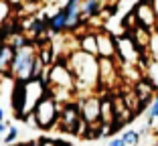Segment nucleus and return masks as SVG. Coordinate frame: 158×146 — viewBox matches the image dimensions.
I'll use <instances>...</instances> for the list:
<instances>
[{
	"mask_svg": "<svg viewBox=\"0 0 158 146\" xmlns=\"http://www.w3.org/2000/svg\"><path fill=\"white\" fill-rule=\"evenodd\" d=\"M37 45L33 41L28 43L27 47L16 49L12 57V63H10L8 75L12 77L14 81H28L35 79V69H37L39 63V55H37Z\"/></svg>",
	"mask_w": 158,
	"mask_h": 146,
	"instance_id": "obj_2",
	"label": "nucleus"
},
{
	"mask_svg": "<svg viewBox=\"0 0 158 146\" xmlns=\"http://www.w3.org/2000/svg\"><path fill=\"white\" fill-rule=\"evenodd\" d=\"M114 39H116V59L120 65H138L140 57H142V53L140 51L138 45L134 43V39H132L130 31H124L122 35H114Z\"/></svg>",
	"mask_w": 158,
	"mask_h": 146,
	"instance_id": "obj_4",
	"label": "nucleus"
},
{
	"mask_svg": "<svg viewBox=\"0 0 158 146\" xmlns=\"http://www.w3.org/2000/svg\"><path fill=\"white\" fill-rule=\"evenodd\" d=\"M134 91L138 94V98H140V102L142 104H148V102H152V98H154V83H150V81H136V87H134Z\"/></svg>",
	"mask_w": 158,
	"mask_h": 146,
	"instance_id": "obj_14",
	"label": "nucleus"
},
{
	"mask_svg": "<svg viewBox=\"0 0 158 146\" xmlns=\"http://www.w3.org/2000/svg\"><path fill=\"white\" fill-rule=\"evenodd\" d=\"M16 138H19V130L10 126V128H8V132L4 134V142H6V144H12V142L16 140Z\"/></svg>",
	"mask_w": 158,
	"mask_h": 146,
	"instance_id": "obj_18",
	"label": "nucleus"
},
{
	"mask_svg": "<svg viewBox=\"0 0 158 146\" xmlns=\"http://www.w3.org/2000/svg\"><path fill=\"white\" fill-rule=\"evenodd\" d=\"M12 57H14V49L10 47L8 43H0V73L2 75H8Z\"/></svg>",
	"mask_w": 158,
	"mask_h": 146,
	"instance_id": "obj_13",
	"label": "nucleus"
},
{
	"mask_svg": "<svg viewBox=\"0 0 158 146\" xmlns=\"http://www.w3.org/2000/svg\"><path fill=\"white\" fill-rule=\"evenodd\" d=\"M154 10H156V19H158V0H154Z\"/></svg>",
	"mask_w": 158,
	"mask_h": 146,
	"instance_id": "obj_23",
	"label": "nucleus"
},
{
	"mask_svg": "<svg viewBox=\"0 0 158 146\" xmlns=\"http://www.w3.org/2000/svg\"><path fill=\"white\" fill-rule=\"evenodd\" d=\"M6 16H8V4L6 2H0V23H4Z\"/></svg>",
	"mask_w": 158,
	"mask_h": 146,
	"instance_id": "obj_19",
	"label": "nucleus"
},
{
	"mask_svg": "<svg viewBox=\"0 0 158 146\" xmlns=\"http://www.w3.org/2000/svg\"><path fill=\"white\" fill-rule=\"evenodd\" d=\"M116 118V106H114L112 95H102L99 98V120L102 124H112Z\"/></svg>",
	"mask_w": 158,
	"mask_h": 146,
	"instance_id": "obj_10",
	"label": "nucleus"
},
{
	"mask_svg": "<svg viewBox=\"0 0 158 146\" xmlns=\"http://www.w3.org/2000/svg\"><path fill=\"white\" fill-rule=\"evenodd\" d=\"M99 63V83L98 90H107L112 87L118 79V63L116 57H98Z\"/></svg>",
	"mask_w": 158,
	"mask_h": 146,
	"instance_id": "obj_5",
	"label": "nucleus"
},
{
	"mask_svg": "<svg viewBox=\"0 0 158 146\" xmlns=\"http://www.w3.org/2000/svg\"><path fill=\"white\" fill-rule=\"evenodd\" d=\"M98 57H116V39L107 31H98Z\"/></svg>",
	"mask_w": 158,
	"mask_h": 146,
	"instance_id": "obj_9",
	"label": "nucleus"
},
{
	"mask_svg": "<svg viewBox=\"0 0 158 146\" xmlns=\"http://www.w3.org/2000/svg\"><path fill=\"white\" fill-rule=\"evenodd\" d=\"M61 108H63V106H59V102L53 98L51 91H47L45 98H43L41 102L37 104V108L33 110L35 124H37L39 128H43V130H47V128L55 126V124L59 122Z\"/></svg>",
	"mask_w": 158,
	"mask_h": 146,
	"instance_id": "obj_3",
	"label": "nucleus"
},
{
	"mask_svg": "<svg viewBox=\"0 0 158 146\" xmlns=\"http://www.w3.org/2000/svg\"><path fill=\"white\" fill-rule=\"evenodd\" d=\"M0 122H4V108L0 106Z\"/></svg>",
	"mask_w": 158,
	"mask_h": 146,
	"instance_id": "obj_22",
	"label": "nucleus"
},
{
	"mask_svg": "<svg viewBox=\"0 0 158 146\" xmlns=\"http://www.w3.org/2000/svg\"><path fill=\"white\" fill-rule=\"evenodd\" d=\"M79 118H81L79 104H75V102H67V104H63V108H61V116H59V122L63 124V128H65V130H69V132L73 134V128H75V124L79 122Z\"/></svg>",
	"mask_w": 158,
	"mask_h": 146,
	"instance_id": "obj_8",
	"label": "nucleus"
},
{
	"mask_svg": "<svg viewBox=\"0 0 158 146\" xmlns=\"http://www.w3.org/2000/svg\"><path fill=\"white\" fill-rule=\"evenodd\" d=\"M67 65L71 67L75 77V94L81 95H89L93 90H98L99 83V63L95 55L75 49L67 55Z\"/></svg>",
	"mask_w": 158,
	"mask_h": 146,
	"instance_id": "obj_1",
	"label": "nucleus"
},
{
	"mask_svg": "<svg viewBox=\"0 0 158 146\" xmlns=\"http://www.w3.org/2000/svg\"><path fill=\"white\" fill-rule=\"evenodd\" d=\"M77 41H79L77 49H81V51L89 53V55L98 57V31H85Z\"/></svg>",
	"mask_w": 158,
	"mask_h": 146,
	"instance_id": "obj_11",
	"label": "nucleus"
},
{
	"mask_svg": "<svg viewBox=\"0 0 158 146\" xmlns=\"http://www.w3.org/2000/svg\"><path fill=\"white\" fill-rule=\"evenodd\" d=\"M8 128H10V124H8V122H0V134L4 136V134L8 132Z\"/></svg>",
	"mask_w": 158,
	"mask_h": 146,
	"instance_id": "obj_21",
	"label": "nucleus"
},
{
	"mask_svg": "<svg viewBox=\"0 0 158 146\" xmlns=\"http://www.w3.org/2000/svg\"><path fill=\"white\" fill-rule=\"evenodd\" d=\"M37 55H39V59L43 61V65H45V67H51L53 63L57 61V59H55V51H53V45H51V43H45V45H41V47H39V51H37Z\"/></svg>",
	"mask_w": 158,
	"mask_h": 146,
	"instance_id": "obj_15",
	"label": "nucleus"
},
{
	"mask_svg": "<svg viewBox=\"0 0 158 146\" xmlns=\"http://www.w3.org/2000/svg\"><path fill=\"white\" fill-rule=\"evenodd\" d=\"M148 51H150V55H152V57H156V59H158V28H156V31H152Z\"/></svg>",
	"mask_w": 158,
	"mask_h": 146,
	"instance_id": "obj_17",
	"label": "nucleus"
},
{
	"mask_svg": "<svg viewBox=\"0 0 158 146\" xmlns=\"http://www.w3.org/2000/svg\"><path fill=\"white\" fill-rule=\"evenodd\" d=\"M136 19H138L140 27L148 28V31H156L158 28V19H156V10H154V0H140L134 6Z\"/></svg>",
	"mask_w": 158,
	"mask_h": 146,
	"instance_id": "obj_6",
	"label": "nucleus"
},
{
	"mask_svg": "<svg viewBox=\"0 0 158 146\" xmlns=\"http://www.w3.org/2000/svg\"><path fill=\"white\" fill-rule=\"evenodd\" d=\"M79 110H81V118L87 124H99V98L98 95H85L79 99Z\"/></svg>",
	"mask_w": 158,
	"mask_h": 146,
	"instance_id": "obj_7",
	"label": "nucleus"
},
{
	"mask_svg": "<svg viewBox=\"0 0 158 146\" xmlns=\"http://www.w3.org/2000/svg\"><path fill=\"white\" fill-rule=\"evenodd\" d=\"M107 146H126V142L122 140V136H120V138H112V140L107 142Z\"/></svg>",
	"mask_w": 158,
	"mask_h": 146,
	"instance_id": "obj_20",
	"label": "nucleus"
},
{
	"mask_svg": "<svg viewBox=\"0 0 158 146\" xmlns=\"http://www.w3.org/2000/svg\"><path fill=\"white\" fill-rule=\"evenodd\" d=\"M47 28H49V33H53V35H61V33L67 31V16H65V12H63V8H61L59 12H55L51 19L47 20Z\"/></svg>",
	"mask_w": 158,
	"mask_h": 146,
	"instance_id": "obj_12",
	"label": "nucleus"
},
{
	"mask_svg": "<svg viewBox=\"0 0 158 146\" xmlns=\"http://www.w3.org/2000/svg\"><path fill=\"white\" fill-rule=\"evenodd\" d=\"M122 140L126 142V146H138L140 144V134L138 130H126L122 134Z\"/></svg>",
	"mask_w": 158,
	"mask_h": 146,
	"instance_id": "obj_16",
	"label": "nucleus"
}]
</instances>
